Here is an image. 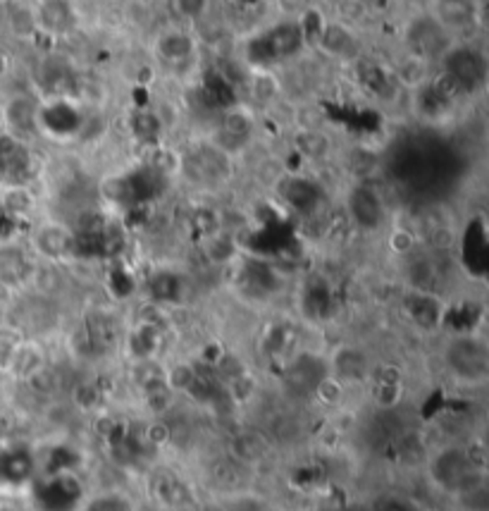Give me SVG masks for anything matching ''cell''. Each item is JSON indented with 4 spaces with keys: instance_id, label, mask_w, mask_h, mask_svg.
<instances>
[{
    "instance_id": "cell-1",
    "label": "cell",
    "mask_w": 489,
    "mask_h": 511,
    "mask_svg": "<svg viewBox=\"0 0 489 511\" xmlns=\"http://www.w3.org/2000/svg\"><path fill=\"white\" fill-rule=\"evenodd\" d=\"M447 366L449 373L463 385H482L487 380L489 354L485 339L475 335L454 337L447 346Z\"/></svg>"
},
{
    "instance_id": "cell-2",
    "label": "cell",
    "mask_w": 489,
    "mask_h": 511,
    "mask_svg": "<svg viewBox=\"0 0 489 511\" xmlns=\"http://www.w3.org/2000/svg\"><path fill=\"white\" fill-rule=\"evenodd\" d=\"M444 65H447V79L454 89L463 91H475L485 81V60H482L470 48H449L444 53Z\"/></svg>"
},
{
    "instance_id": "cell-3",
    "label": "cell",
    "mask_w": 489,
    "mask_h": 511,
    "mask_svg": "<svg viewBox=\"0 0 489 511\" xmlns=\"http://www.w3.org/2000/svg\"><path fill=\"white\" fill-rule=\"evenodd\" d=\"M348 213L363 229H378L385 221V205L379 201L378 191L371 187H355L348 194Z\"/></svg>"
},
{
    "instance_id": "cell-4",
    "label": "cell",
    "mask_w": 489,
    "mask_h": 511,
    "mask_svg": "<svg viewBox=\"0 0 489 511\" xmlns=\"http://www.w3.org/2000/svg\"><path fill=\"white\" fill-rule=\"evenodd\" d=\"M158 53L163 60L170 63H180L184 58H189L194 53V41L182 32H167L160 36Z\"/></svg>"
},
{
    "instance_id": "cell-5",
    "label": "cell",
    "mask_w": 489,
    "mask_h": 511,
    "mask_svg": "<svg viewBox=\"0 0 489 511\" xmlns=\"http://www.w3.org/2000/svg\"><path fill=\"white\" fill-rule=\"evenodd\" d=\"M177 10L182 12L184 17H198L205 10V0H174Z\"/></svg>"
},
{
    "instance_id": "cell-6",
    "label": "cell",
    "mask_w": 489,
    "mask_h": 511,
    "mask_svg": "<svg viewBox=\"0 0 489 511\" xmlns=\"http://www.w3.org/2000/svg\"><path fill=\"white\" fill-rule=\"evenodd\" d=\"M449 3H458V0H449Z\"/></svg>"
}]
</instances>
